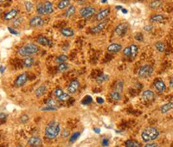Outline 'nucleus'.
<instances>
[{
    "label": "nucleus",
    "instance_id": "obj_1",
    "mask_svg": "<svg viewBox=\"0 0 173 147\" xmlns=\"http://www.w3.org/2000/svg\"><path fill=\"white\" fill-rule=\"evenodd\" d=\"M60 132H61L60 123L55 121V120H53V121H50L48 123L47 126L45 127L44 135L48 139H54L59 135Z\"/></svg>",
    "mask_w": 173,
    "mask_h": 147
},
{
    "label": "nucleus",
    "instance_id": "obj_2",
    "mask_svg": "<svg viewBox=\"0 0 173 147\" xmlns=\"http://www.w3.org/2000/svg\"><path fill=\"white\" fill-rule=\"evenodd\" d=\"M158 137H159V131L154 126L144 129L141 132V139L144 142H151L155 140Z\"/></svg>",
    "mask_w": 173,
    "mask_h": 147
},
{
    "label": "nucleus",
    "instance_id": "obj_3",
    "mask_svg": "<svg viewBox=\"0 0 173 147\" xmlns=\"http://www.w3.org/2000/svg\"><path fill=\"white\" fill-rule=\"evenodd\" d=\"M39 51V47L35 43H28L18 49V54L23 57L31 56Z\"/></svg>",
    "mask_w": 173,
    "mask_h": 147
},
{
    "label": "nucleus",
    "instance_id": "obj_4",
    "mask_svg": "<svg viewBox=\"0 0 173 147\" xmlns=\"http://www.w3.org/2000/svg\"><path fill=\"white\" fill-rule=\"evenodd\" d=\"M153 73V67L150 64H145L141 66L138 71V76L139 79H146L151 76Z\"/></svg>",
    "mask_w": 173,
    "mask_h": 147
},
{
    "label": "nucleus",
    "instance_id": "obj_5",
    "mask_svg": "<svg viewBox=\"0 0 173 147\" xmlns=\"http://www.w3.org/2000/svg\"><path fill=\"white\" fill-rule=\"evenodd\" d=\"M96 13V9L93 6L82 7L80 10V15L85 19H89Z\"/></svg>",
    "mask_w": 173,
    "mask_h": 147
},
{
    "label": "nucleus",
    "instance_id": "obj_6",
    "mask_svg": "<svg viewBox=\"0 0 173 147\" xmlns=\"http://www.w3.org/2000/svg\"><path fill=\"white\" fill-rule=\"evenodd\" d=\"M128 30H129V24L128 23H120L115 27L114 33L119 37H124L127 33Z\"/></svg>",
    "mask_w": 173,
    "mask_h": 147
},
{
    "label": "nucleus",
    "instance_id": "obj_7",
    "mask_svg": "<svg viewBox=\"0 0 173 147\" xmlns=\"http://www.w3.org/2000/svg\"><path fill=\"white\" fill-rule=\"evenodd\" d=\"M110 12H111L110 8H104V9H101L100 11H98L97 14H96L95 20L96 21H98V22H103V21H105V20L109 17Z\"/></svg>",
    "mask_w": 173,
    "mask_h": 147
},
{
    "label": "nucleus",
    "instance_id": "obj_8",
    "mask_svg": "<svg viewBox=\"0 0 173 147\" xmlns=\"http://www.w3.org/2000/svg\"><path fill=\"white\" fill-rule=\"evenodd\" d=\"M29 24L31 28H38V27H41L44 24V20L42 19L41 16L36 15V16H34L33 18L30 19Z\"/></svg>",
    "mask_w": 173,
    "mask_h": 147
},
{
    "label": "nucleus",
    "instance_id": "obj_9",
    "mask_svg": "<svg viewBox=\"0 0 173 147\" xmlns=\"http://www.w3.org/2000/svg\"><path fill=\"white\" fill-rule=\"evenodd\" d=\"M27 80H28V74H27V73H25V72L22 73L21 74L18 75L16 80H15V86L17 87H21L27 82Z\"/></svg>",
    "mask_w": 173,
    "mask_h": 147
},
{
    "label": "nucleus",
    "instance_id": "obj_10",
    "mask_svg": "<svg viewBox=\"0 0 173 147\" xmlns=\"http://www.w3.org/2000/svg\"><path fill=\"white\" fill-rule=\"evenodd\" d=\"M142 100L145 102H151L155 100V93L151 90H145L142 93Z\"/></svg>",
    "mask_w": 173,
    "mask_h": 147
},
{
    "label": "nucleus",
    "instance_id": "obj_11",
    "mask_svg": "<svg viewBox=\"0 0 173 147\" xmlns=\"http://www.w3.org/2000/svg\"><path fill=\"white\" fill-rule=\"evenodd\" d=\"M79 87H80V82L77 80H72L68 86V93L74 94L77 92Z\"/></svg>",
    "mask_w": 173,
    "mask_h": 147
},
{
    "label": "nucleus",
    "instance_id": "obj_12",
    "mask_svg": "<svg viewBox=\"0 0 173 147\" xmlns=\"http://www.w3.org/2000/svg\"><path fill=\"white\" fill-rule=\"evenodd\" d=\"M154 87H155L156 90L158 93H163L166 90V85L165 83L164 80L161 79H157L154 81Z\"/></svg>",
    "mask_w": 173,
    "mask_h": 147
},
{
    "label": "nucleus",
    "instance_id": "obj_13",
    "mask_svg": "<svg viewBox=\"0 0 173 147\" xmlns=\"http://www.w3.org/2000/svg\"><path fill=\"white\" fill-rule=\"evenodd\" d=\"M108 24V23L106 21H103V22H99V24H97L95 26H94L92 29H91V32L93 34H98L100 32H101Z\"/></svg>",
    "mask_w": 173,
    "mask_h": 147
},
{
    "label": "nucleus",
    "instance_id": "obj_14",
    "mask_svg": "<svg viewBox=\"0 0 173 147\" xmlns=\"http://www.w3.org/2000/svg\"><path fill=\"white\" fill-rule=\"evenodd\" d=\"M36 42L38 44L42 45V46H49L51 47L53 45V43L51 40H49L48 38L46 37H43V36H40L36 38Z\"/></svg>",
    "mask_w": 173,
    "mask_h": 147
},
{
    "label": "nucleus",
    "instance_id": "obj_15",
    "mask_svg": "<svg viewBox=\"0 0 173 147\" xmlns=\"http://www.w3.org/2000/svg\"><path fill=\"white\" fill-rule=\"evenodd\" d=\"M18 12H19V11L18 9H12L11 11H9L5 13L4 19L5 21H11L12 19L16 18V17L18 15Z\"/></svg>",
    "mask_w": 173,
    "mask_h": 147
},
{
    "label": "nucleus",
    "instance_id": "obj_16",
    "mask_svg": "<svg viewBox=\"0 0 173 147\" xmlns=\"http://www.w3.org/2000/svg\"><path fill=\"white\" fill-rule=\"evenodd\" d=\"M121 49H122V45L120 43H111L108 46L107 50H108V52H110V53H118L119 51H121Z\"/></svg>",
    "mask_w": 173,
    "mask_h": 147
},
{
    "label": "nucleus",
    "instance_id": "obj_17",
    "mask_svg": "<svg viewBox=\"0 0 173 147\" xmlns=\"http://www.w3.org/2000/svg\"><path fill=\"white\" fill-rule=\"evenodd\" d=\"M28 145H30V146H34V147H37L39 145H41L42 144V140L39 137L37 136H33V137H30V139H28Z\"/></svg>",
    "mask_w": 173,
    "mask_h": 147
},
{
    "label": "nucleus",
    "instance_id": "obj_18",
    "mask_svg": "<svg viewBox=\"0 0 173 147\" xmlns=\"http://www.w3.org/2000/svg\"><path fill=\"white\" fill-rule=\"evenodd\" d=\"M46 92H47V86L44 85V84H42L41 86L38 87L35 90V94H36V97L40 98V97L43 96Z\"/></svg>",
    "mask_w": 173,
    "mask_h": 147
},
{
    "label": "nucleus",
    "instance_id": "obj_19",
    "mask_svg": "<svg viewBox=\"0 0 173 147\" xmlns=\"http://www.w3.org/2000/svg\"><path fill=\"white\" fill-rule=\"evenodd\" d=\"M43 5H44L46 15H51L52 13L54 12V5L50 1H48V0L45 1L43 3Z\"/></svg>",
    "mask_w": 173,
    "mask_h": 147
},
{
    "label": "nucleus",
    "instance_id": "obj_20",
    "mask_svg": "<svg viewBox=\"0 0 173 147\" xmlns=\"http://www.w3.org/2000/svg\"><path fill=\"white\" fill-rule=\"evenodd\" d=\"M34 63H35V59H34L32 56H27V57H24V61H23L24 67H27V68H30V67H33Z\"/></svg>",
    "mask_w": 173,
    "mask_h": 147
},
{
    "label": "nucleus",
    "instance_id": "obj_21",
    "mask_svg": "<svg viewBox=\"0 0 173 147\" xmlns=\"http://www.w3.org/2000/svg\"><path fill=\"white\" fill-rule=\"evenodd\" d=\"M75 13H76V7L71 5H69V6L67 8L65 12V17L67 18H70Z\"/></svg>",
    "mask_w": 173,
    "mask_h": 147
},
{
    "label": "nucleus",
    "instance_id": "obj_22",
    "mask_svg": "<svg viewBox=\"0 0 173 147\" xmlns=\"http://www.w3.org/2000/svg\"><path fill=\"white\" fill-rule=\"evenodd\" d=\"M163 6V2L161 0H152L149 3V7L151 10H158Z\"/></svg>",
    "mask_w": 173,
    "mask_h": 147
},
{
    "label": "nucleus",
    "instance_id": "obj_23",
    "mask_svg": "<svg viewBox=\"0 0 173 147\" xmlns=\"http://www.w3.org/2000/svg\"><path fill=\"white\" fill-rule=\"evenodd\" d=\"M108 80H109V75H108V74H100V75L96 78L95 81L98 85H101L104 82L108 81Z\"/></svg>",
    "mask_w": 173,
    "mask_h": 147
},
{
    "label": "nucleus",
    "instance_id": "obj_24",
    "mask_svg": "<svg viewBox=\"0 0 173 147\" xmlns=\"http://www.w3.org/2000/svg\"><path fill=\"white\" fill-rule=\"evenodd\" d=\"M165 20V17L161 14H156L150 18L149 21L151 23H160Z\"/></svg>",
    "mask_w": 173,
    "mask_h": 147
},
{
    "label": "nucleus",
    "instance_id": "obj_25",
    "mask_svg": "<svg viewBox=\"0 0 173 147\" xmlns=\"http://www.w3.org/2000/svg\"><path fill=\"white\" fill-rule=\"evenodd\" d=\"M69 5H71L70 0H61L57 4V8L59 10H64L66 8H68Z\"/></svg>",
    "mask_w": 173,
    "mask_h": 147
},
{
    "label": "nucleus",
    "instance_id": "obj_26",
    "mask_svg": "<svg viewBox=\"0 0 173 147\" xmlns=\"http://www.w3.org/2000/svg\"><path fill=\"white\" fill-rule=\"evenodd\" d=\"M61 34L65 37H71L75 35V31L69 28H62L61 30Z\"/></svg>",
    "mask_w": 173,
    "mask_h": 147
},
{
    "label": "nucleus",
    "instance_id": "obj_27",
    "mask_svg": "<svg viewBox=\"0 0 173 147\" xmlns=\"http://www.w3.org/2000/svg\"><path fill=\"white\" fill-rule=\"evenodd\" d=\"M36 11L38 16H41V17H42V16L46 15L45 9H44V5H43V3H38V4L36 5Z\"/></svg>",
    "mask_w": 173,
    "mask_h": 147
},
{
    "label": "nucleus",
    "instance_id": "obj_28",
    "mask_svg": "<svg viewBox=\"0 0 173 147\" xmlns=\"http://www.w3.org/2000/svg\"><path fill=\"white\" fill-rule=\"evenodd\" d=\"M173 109V102H168L166 104L163 105L160 108L162 113H167L169 111L172 110Z\"/></svg>",
    "mask_w": 173,
    "mask_h": 147
},
{
    "label": "nucleus",
    "instance_id": "obj_29",
    "mask_svg": "<svg viewBox=\"0 0 173 147\" xmlns=\"http://www.w3.org/2000/svg\"><path fill=\"white\" fill-rule=\"evenodd\" d=\"M110 98L112 99L114 101H119V100H121V99H122L121 93L113 91V92L110 93Z\"/></svg>",
    "mask_w": 173,
    "mask_h": 147
},
{
    "label": "nucleus",
    "instance_id": "obj_30",
    "mask_svg": "<svg viewBox=\"0 0 173 147\" xmlns=\"http://www.w3.org/2000/svg\"><path fill=\"white\" fill-rule=\"evenodd\" d=\"M130 48H131V58L134 59L138 53V45L133 43L130 45Z\"/></svg>",
    "mask_w": 173,
    "mask_h": 147
},
{
    "label": "nucleus",
    "instance_id": "obj_31",
    "mask_svg": "<svg viewBox=\"0 0 173 147\" xmlns=\"http://www.w3.org/2000/svg\"><path fill=\"white\" fill-rule=\"evenodd\" d=\"M123 88H124V82H123V80H118V81L115 83V85H114V91L122 93Z\"/></svg>",
    "mask_w": 173,
    "mask_h": 147
},
{
    "label": "nucleus",
    "instance_id": "obj_32",
    "mask_svg": "<svg viewBox=\"0 0 173 147\" xmlns=\"http://www.w3.org/2000/svg\"><path fill=\"white\" fill-rule=\"evenodd\" d=\"M67 61H68V56H67L66 55H64V54H62V55H58V56L55 59V63H57V64L65 63Z\"/></svg>",
    "mask_w": 173,
    "mask_h": 147
},
{
    "label": "nucleus",
    "instance_id": "obj_33",
    "mask_svg": "<svg viewBox=\"0 0 173 147\" xmlns=\"http://www.w3.org/2000/svg\"><path fill=\"white\" fill-rule=\"evenodd\" d=\"M155 48L159 53H163L165 50V44L162 42H158L155 43Z\"/></svg>",
    "mask_w": 173,
    "mask_h": 147
},
{
    "label": "nucleus",
    "instance_id": "obj_34",
    "mask_svg": "<svg viewBox=\"0 0 173 147\" xmlns=\"http://www.w3.org/2000/svg\"><path fill=\"white\" fill-rule=\"evenodd\" d=\"M125 147H141L140 146V144L138 142L133 140L125 141Z\"/></svg>",
    "mask_w": 173,
    "mask_h": 147
},
{
    "label": "nucleus",
    "instance_id": "obj_35",
    "mask_svg": "<svg viewBox=\"0 0 173 147\" xmlns=\"http://www.w3.org/2000/svg\"><path fill=\"white\" fill-rule=\"evenodd\" d=\"M68 67H69V66H68L66 62L65 63H62V64H58L57 71H58V72H61V73H62V72H65L66 70H68Z\"/></svg>",
    "mask_w": 173,
    "mask_h": 147
},
{
    "label": "nucleus",
    "instance_id": "obj_36",
    "mask_svg": "<svg viewBox=\"0 0 173 147\" xmlns=\"http://www.w3.org/2000/svg\"><path fill=\"white\" fill-rule=\"evenodd\" d=\"M24 6L26 9V11L27 12H30L33 9V3L30 2V1H25L24 2Z\"/></svg>",
    "mask_w": 173,
    "mask_h": 147
},
{
    "label": "nucleus",
    "instance_id": "obj_37",
    "mask_svg": "<svg viewBox=\"0 0 173 147\" xmlns=\"http://www.w3.org/2000/svg\"><path fill=\"white\" fill-rule=\"evenodd\" d=\"M46 106L57 107L58 103H57V101H56V100H55L54 99H48V100H47V101H46Z\"/></svg>",
    "mask_w": 173,
    "mask_h": 147
},
{
    "label": "nucleus",
    "instance_id": "obj_38",
    "mask_svg": "<svg viewBox=\"0 0 173 147\" xmlns=\"http://www.w3.org/2000/svg\"><path fill=\"white\" fill-rule=\"evenodd\" d=\"M69 99H70V95H69L68 93H63L57 100H58L59 101H67V100H68Z\"/></svg>",
    "mask_w": 173,
    "mask_h": 147
},
{
    "label": "nucleus",
    "instance_id": "obj_39",
    "mask_svg": "<svg viewBox=\"0 0 173 147\" xmlns=\"http://www.w3.org/2000/svg\"><path fill=\"white\" fill-rule=\"evenodd\" d=\"M80 136H81V133H80V132H75V133L70 137V139H69V143H74V142H75V141L79 139Z\"/></svg>",
    "mask_w": 173,
    "mask_h": 147
},
{
    "label": "nucleus",
    "instance_id": "obj_40",
    "mask_svg": "<svg viewBox=\"0 0 173 147\" xmlns=\"http://www.w3.org/2000/svg\"><path fill=\"white\" fill-rule=\"evenodd\" d=\"M63 90L62 89V88H59V87H57V88H55L54 90V95L56 97V98L58 99L63 93Z\"/></svg>",
    "mask_w": 173,
    "mask_h": 147
},
{
    "label": "nucleus",
    "instance_id": "obj_41",
    "mask_svg": "<svg viewBox=\"0 0 173 147\" xmlns=\"http://www.w3.org/2000/svg\"><path fill=\"white\" fill-rule=\"evenodd\" d=\"M123 55L126 56V57H131V48L130 46L126 47L123 49Z\"/></svg>",
    "mask_w": 173,
    "mask_h": 147
},
{
    "label": "nucleus",
    "instance_id": "obj_42",
    "mask_svg": "<svg viewBox=\"0 0 173 147\" xmlns=\"http://www.w3.org/2000/svg\"><path fill=\"white\" fill-rule=\"evenodd\" d=\"M28 121H29V116H28V114L24 113V114H23L22 116L20 117V122L21 123L25 124V123H27Z\"/></svg>",
    "mask_w": 173,
    "mask_h": 147
},
{
    "label": "nucleus",
    "instance_id": "obj_43",
    "mask_svg": "<svg viewBox=\"0 0 173 147\" xmlns=\"http://www.w3.org/2000/svg\"><path fill=\"white\" fill-rule=\"evenodd\" d=\"M69 135H70V132H69V130H68V129L65 128L62 130V137L63 139L68 138Z\"/></svg>",
    "mask_w": 173,
    "mask_h": 147
},
{
    "label": "nucleus",
    "instance_id": "obj_44",
    "mask_svg": "<svg viewBox=\"0 0 173 147\" xmlns=\"http://www.w3.org/2000/svg\"><path fill=\"white\" fill-rule=\"evenodd\" d=\"M24 17H20V18H18L17 20H15L14 21V25L17 27V26H18V25H20L22 23H23V21H24Z\"/></svg>",
    "mask_w": 173,
    "mask_h": 147
},
{
    "label": "nucleus",
    "instance_id": "obj_45",
    "mask_svg": "<svg viewBox=\"0 0 173 147\" xmlns=\"http://www.w3.org/2000/svg\"><path fill=\"white\" fill-rule=\"evenodd\" d=\"M42 111H56L57 110V108L56 107H55V106H44V107H42Z\"/></svg>",
    "mask_w": 173,
    "mask_h": 147
},
{
    "label": "nucleus",
    "instance_id": "obj_46",
    "mask_svg": "<svg viewBox=\"0 0 173 147\" xmlns=\"http://www.w3.org/2000/svg\"><path fill=\"white\" fill-rule=\"evenodd\" d=\"M144 147H159V146H158V145L157 143H148V144H146Z\"/></svg>",
    "mask_w": 173,
    "mask_h": 147
},
{
    "label": "nucleus",
    "instance_id": "obj_47",
    "mask_svg": "<svg viewBox=\"0 0 173 147\" xmlns=\"http://www.w3.org/2000/svg\"><path fill=\"white\" fill-rule=\"evenodd\" d=\"M135 39L138 41H142L143 40V35L142 33H138L137 35L135 36Z\"/></svg>",
    "mask_w": 173,
    "mask_h": 147
},
{
    "label": "nucleus",
    "instance_id": "obj_48",
    "mask_svg": "<svg viewBox=\"0 0 173 147\" xmlns=\"http://www.w3.org/2000/svg\"><path fill=\"white\" fill-rule=\"evenodd\" d=\"M152 29H153V26H152V25H145V26L144 27V30L145 31H151Z\"/></svg>",
    "mask_w": 173,
    "mask_h": 147
},
{
    "label": "nucleus",
    "instance_id": "obj_49",
    "mask_svg": "<svg viewBox=\"0 0 173 147\" xmlns=\"http://www.w3.org/2000/svg\"><path fill=\"white\" fill-rule=\"evenodd\" d=\"M8 31H10L12 34H13V35H18V34H19L18 31H14V30H13L12 28H11V27H8Z\"/></svg>",
    "mask_w": 173,
    "mask_h": 147
},
{
    "label": "nucleus",
    "instance_id": "obj_50",
    "mask_svg": "<svg viewBox=\"0 0 173 147\" xmlns=\"http://www.w3.org/2000/svg\"><path fill=\"white\" fill-rule=\"evenodd\" d=\"M108 144H109V141H108L107 139H104L102 140V145H103V146H108Z\"/></svg>",
    "mask_w": 173,
    "mask_h": 147
},
{
    "label": "nucleus",
    "instance_id": "obj_51",
    "mask_svg": "<svg viewBox=\"0 0 173 147\" xmlns=\"http://www.w3.org/2000/svg\"><path fill=\"white\" fill-rule=\"evenodd\" d=\"M96 100H97V102H98L99 104H102V103L104 102V100L102 98H100V97H98V98L96 99Z\"/></svg>",
    "mask_w": 173,
    "mask_h": 147
},
{
    "label": "nucleus",
    "instance_id": "obj_52",
    "mask_svg": "<svg viewBox=\"0 0 173 147\" xmlns=\"http://www.w3.org/2000/svg\"><path fill=\"white\" fill-rule=\"evenodd\" d=\"M5 69V67H4V66H1V67H0V73H1V74L4 73Z\"/></svg>",
    "mask_w": 173,
    "mask_h": 147
},
{
    "label": "nucleus",
    "instance_id": "obj_53",
    "mask_svg": "<svg viewBox=\"0 0 173 147\" xmlns=\"http://www.w3.org/2000/svg\"><path fill=\"white\" fill-rule=\"evenodd\" d=\"M5 117H6V114H5V113H0V119H2L3 118L5 119Z\"/></svg>",
    "mask_w": 173,
    "mask_h": 147
},
{
    "label": "nucleus",
    "instance_id": "obj_54",
    "mask_svg": "<svg viewBox=\"0 0 173 147\" xmlns=\"http://www.w3.org/2000/svg\"><path fill=\"white\" fill-rule=\"evenodd\" d=\"M170 86L173 87V77L171 79V80H170Z\"/></svg>",
    "mask_w": 173,
    "mask_h": 147
},
{
    "label": "nucleus",
    "instance_id": "obj_55",
    "mask_svg": "<svg viewBox=\"0 0 173 147\" xmlns=\"http://www.w3.org/2000/svg\"><path fill=\"white\" fill-rule=\"evenodd\" d=\"M94 130H95V132L96 133H100L101 132V130H99V128H95Z\"/></svg>",
    "mask_w": 173,
    "mask_h": 147
},
{
    "label": "nucleus",
    "instance_id": "obj_56",
    "mask_svg": "<svg viewBox=\"0 0 173 147\" xmlns=\"http://www.w3.org/2000/svg\"><path fill=\"white\" fill-rule=\"evenodd\" d=\"M121 11H123V13H127V11H126V10H125V9H122V10H121Z\"/></svg>",
    "mask_w": 173,
    "mask_h": 147
},
{
    "label": "nucleus",
    "instance_id": "obj_57",
    "mask_svg": "<svg viewBox=\"0 0 173 147\" xmlns=\"http://www.w3.org/2000/svg\"><path fill=\"white\" fill-rule=\"evenodd\" d=\"M5 1L6 0H0V3H1V4H3V3H5Z\"/></svg>",
    "mask_w": 173,
    "mask_h": 147
},
{
    "label": "nucleus",
    "instance_id": "obj_58",
    "mask_svg": "<svg viewBox=\"0 0 173 147\" xmlns=\"http://www.w3.org/2000/svg\"><path fill=\"white\" fill-rule=\"evenodd\" d=\"M101 1L102 3H106L107 2V0H101Z\"/></svg>",
    "mask_w": 173,
    "mask_h": 147
},
{
    "label": "nucleus",
    "instance_id": "obj_59",
    "mask_svg": "<svg viewBox=\"0 0 173 147\" xmlns=\"http://www.w3.org/2000/svg\"><path fill=\"white\" fill-rule=\"evenodd\" d=\"M120 1H123V2H125V1H126V0H120Z\"/></svg>",
    "mask_w": 173,
    "mask_h": 147
},
{
    "label": "nucleus",
    "instance_id": "obj_60",
    "mask_svg": "<svg viewBox=\"0 0 173 147\" xmlns=\"http://www.w3.org/2000/svg\"><path fill=\"white\" fill-rule=\"evenodd\" d=\"M1 13H2V11H1V10H0V16H1Z\"/></svg>",
    "mask_w": 173,
    "mask_h": 147
},
{
    "label": "nucleus",
    "instance_id": "obj_61",
    "mask_svg": "<svg viewBox=\"0 0 173 147\" xmlns=\"http://www.w3.org/2000/svg\"><path fill=\"white\" fill-rule=\"evenodd\" d=\"M16 147H23V146H16Z\"/></svg>",
    "mask_w": 173,
    "mask_h": 147
},
{
    "label": "nucleus",
    "instance_id": "obj_62",
    "mask_svg": "<svg viewBox=\"0 0 173 147\" xmlns=\"http://www.w3.org/2000/svg\"><path fill=\"white\" fill-rule=\"evenodd\" d=\"M138 1H142V0H138Z\"/></svg>",
    "mask_w": 173,
    "mask_h": 147
}]
</instances>
